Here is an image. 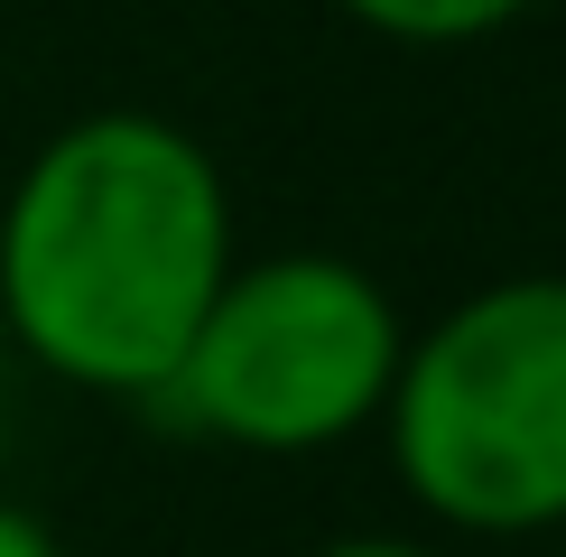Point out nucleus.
Here are the masks:
<instances>
[{"label":"nucleus","instance_id":"obj_2","mask_svg":"<svg viewBox=\"0 0 566 557\" xmlns=\"http://www.w3.org/2000/svg\"><path fill=\"white\" fill-rule=\"evenodd\" d=\"M381 437L437 529H566V278H492L409 335Z\"/></svg>","mask_w":566,"mask_h":557},{"label":"nucleus","instance_id":"obj_5","mask_svg":"<svg viewBox=\"0 0 566 557\" xmlns=\"http://www.w3.org/2000/svg\"><path fill=\"white\" fill-rule=\"evenodd\" d=\"M0 557H65V548H56V529H46V521H29V511L0 493Z\"/></svg>","mask_w":566,"mask_h":557},{"label":"nucleus","instance_id":"obj_6","mask_svg":"<svg viewBox=\"0 0 566 557\" xmlns=\"http://www.w3.org/2000/svg\"><path fill=\"white\" fill-rule=\"evenodd\" d=\"M316 557H446V548H428V539H381V529H363V539H325Z\"/></svg>","mask_w":566,"mask_h":557},{"label":"nucleus","instance_id":"obj_1","mask_svg":"<svg viewBox=\"0 0 566 557\" xmlns=\"http://www.w3.org/2000/svg\"><path fill=\"white\" fill-rule=\"evenodd\" d=\"M232 278V186L158 112H84L0 204V325L38 371L158 400Z\"/></svg>","mask_w":566,"mask_h":557},{"label":"nucleus","instance_id":"obj_3","mask_svg":"<svg viewBox=\"0 0 566 557\" xmlns=\"http://www.w3.org/2000/svg\"><path fill=\"white\" fill-rule=\"evenodd\" d=\"M399 354H409V325L363 261L270 251L251 270L232 261L149 409L242 455H325L381 428Z\"/></svg>","mask_w":566,"mask_h":557},{"label":"nucleus","instance_id":"obj_4","mask_svg":"<svg viewBox=\"0 0 566 557\" xmlns=\"http://www.w3.org/2000/svg\"><path fill=\"white\" fill-rule=\"evenodd\" d=\"M335 10L399 46H474V38H502L530 0H335Z\"/></svg>","mask_w":566,"mask_h":557}]
</instances>
